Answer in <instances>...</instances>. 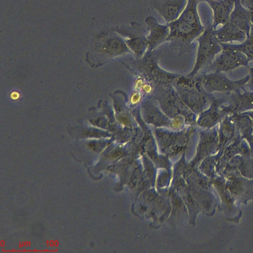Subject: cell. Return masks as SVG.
<instances>
[{"instance_id": "obj_1", "label": "cell", "mask_w": 253, "mask_h": 253, "mask_svg": "<svg viewBox=\"0 0 253 253\" xmlns=\"http://www.w3.org/2000/svg\"><path fill=\"white\" fill-rule=\"evenodd\" d=\"M249 76L237 80L229 79L223 72H213L205 75L202 78L203 84L209 93L217 92L228 94L238 92L246 88Z\"/></svg>"}, {"instance_id": "obj_2", "label": "cell", "mask_w": 253, "mask_h": 253, "mask_svg": "<svg viewBox=\"0 0 253 253\" xmlns=\"http://www.w3.org/2000/svg\"><path fill=\"white\" fill-rule=\"evenodd\" d=\"M250 59L243 53L232 49H222L211 64L214 72L227 73L241 66L248 67Z\"/></svg>"}, {"instance_id": "obj_3", "label": "cell", "mask_w": 253, "mask_h": 253, "mask_svg": "<svg viewBox=\"0 0 253 253\" xmlns=\"http://www.w3.org/2000/svg\"><path fill=\"white\" fill-rule=\"evenodd\" d=\"M226 101L222 105L226 115L246 112L253 110V91L246 88L236 92L225 94Z\"/></svg>"}, {"instance_id": "obj_4", "label": "cell", "mask_w": 253, "mask_h": 253, "mask_svg": "<svg viewBox=\"0 0 253 253\" xmlns=\"http://www.w3.org/2000/svg\"><path fill=\"white\" fill-rule=\"evenodd\" d=\"M221 51L222 47L215 36L214 29H207L200 38L199 66L207 63H212L215 56Z\"/></svg>"}, {"instance_id": "obj_5", "label": "cell", "mask_w": 253, "mask_h": 253, "mask_svg": "<svg viewBox=\"0 0 253 253\" xmlns=\"http://www.w3.org/2000/svg\"><path fill=\"white\" fill-rule=\"evenodd\" d=\"M220 94L219 97H214L209 109L202 115L201 124L203 126L212 128L219 124L226 116L222 108V104L225 102L226 98L224 94Z\"/></svg>"}, {"instance_id": "obj_6", "label": "cell", "mask_w": 253, "mask_h": 253, "mask_svg": "<svg viewBox=\"0 0 253 253\" xmlns=\"http://www.w3.org/2000/svg\"><path fill=\"white\" fill-rule=\"evenodd\" d=\"M253 15L251 11L244 7L239 0H234V8L228 21L246 33L250 32Z\"/></svg>"}, {"instance_id": "obj_7", "label": "cell", "mask_w": 253, "mask_h": 253, "mask_svg": "<svg viewBox=\"0 0 253 253\" xmlns=\"http://www.w3.org/2000/svg\"><path fill=\"white\" fill-rule=\"evenodd\" d=\"M214 31L220 43L242 42L247 37L245 32L228 21L219 28L214 29Z\"/></svg>"}, {"instance_id": "obj_8", "label": "cell", "mask_w": 253, "mask_h": 253, "mask_svg": "<svg viewBox=\"0 0 253 253\" xmlns=\"http://www.w3.org/2000/svg\"><path fill=\"white\" fill-rule=\"evenodd\" d=\"M213 11V28L216 29L218 25H223L229 18L234 8V0H209Z\"/></svg>"}, {"instance_id": "obj_9", "label": "cell", "mask_w": 253, "mask_h": 253, "mask_svg": "<svg viewBox=\"0 0 253 253\" xmlns=\"http://www.w3.org/2000/svg\"><path fill=\"white\" fill-rule=\"evenodd\" d=\"M235 124L238 134L244 139L253 142V120L246 113L231 115Z\"/></svg>"}, {"instance_id": "obj_10", "label": "cell", "mask_w": 253, "mask_h": 253, "mask_svg": "<svg viewBox=\"0 0 253 253\" xmlns=\"http://www.w3.org/2000/svg\"><path fill=\"white\" fill-rule=\"evenodd\" d=\"M218 127V141L220 146L234 140L237 136L235 124L231 115L225 116Z\"/></svg>"}, {"instance_id": "obj_11", "label": "cell", "mask_w": 253, "mask_h": 253, "mask_svg": "<svg viewBox=\"0 0 253 253\" xmlns=\"http://www.w3.org/2000/svg\"><path fill=\"white\" fill-rule=\"evenodd\" d=\"M222 49H232L244 54L250 61H253V24L250 34L247 35L244 41L240 43H220Z\"/></svg>"}, {"instance_id": "obj_12", "label": "cell", "mask_w": 253, "mask_h": 253, "mask_svg": "<svg viewBox=\"0 0 253 253\" xmlns=\"http://www.w3.org/2000/svg\"><path fill=\"white\" fill-rule=\"evenodd\" d=\"M249 80L245 87L247 90L253 91V66L249 68Z\"/></svg>"}, {"instance_id": "obj_13", "label": "cell", "mask_w": 253, "mask_h": 253, "mask_svg": "<svg viewBox=\"0 0 253 253\" xmlns=\"http://www.w3.org/2000/svg\"><path fill=\"white\" fill-rule=\"evenodd\" d=\"M241 4L246 8L251 11L253 15V0H239ZM253 24V18L252 21Z\"/></svg>"}, {"instance_id": "obj_14", "label": "cell", "mask_w": 253, "mask_h": 253, "mask_svg": "<svg viewBox=\"0 0 253 253\" xmlns=\"http://www.w3.org/2000/svg\"><path fill=\"white\" fill-rule=\"evenodd\" d=\"M245 113H246L247 114H248L253 120V110L250 111L246 112Z\"/></svg>"}]
</instances>
